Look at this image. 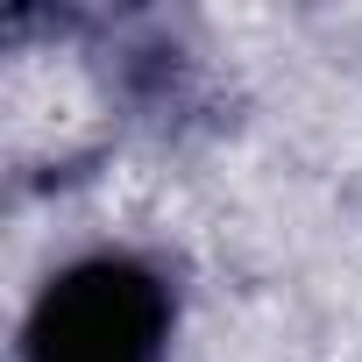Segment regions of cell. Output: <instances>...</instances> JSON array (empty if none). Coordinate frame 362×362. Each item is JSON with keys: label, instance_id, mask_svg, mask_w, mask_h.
<instances>
[{"label": "cell", "instance_id": "cell-1", "mask_svg": "<svg viewBox=\"0 0 362 362\" xmlns=\"http://www.w3.org/2000/svg\"><path fill=\"white\" fill-rule=\"evenodd\" d=\"M29 362H163L170 291L135 256H86L29 313Z\"/></svg>", "mask_w": 362, "mask_h": 362}]
</instances>
